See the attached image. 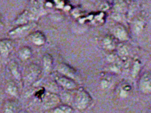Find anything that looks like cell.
I'll use <instances>...</instances> for the list:
<instances>
[{
  "label": "cell",
  "instance_id": "1",
  "mask_svg": "<svg viewBox=\"0 0 151 113\" xmlns=\"http://www.w3.org/2000/svg\"><path fill=\"white\" fill-rule=\"evenodd\" d=\"M75 107L79 110L86 109L91 104L92 98L90 94L84 89H80L74 99Z\"/></svg>",
  "mask_w": 151,
  "mask_h": 113
},
{
  "label": "cell",
  "instance_id": "2",
  "mask_svg": "<svg viewBox=\"0 0 151 113\" xmlns=\"http://www.w3.org/2000/svg\"><path fill=\"white\" fill-rule=\"evenodd\" d=\"M57 71L63 76L68 77L74 81L78 79V75L76 70L65 63H60L57 67Z\"/></svg>",
  "mask_w": 151,
  "mask_h": 113
},
{
  "label": "cell",
  "instance_id": "3",
  "mask_svg": "<svg viewBox=\"0 0 151 113\" xmlns=\"http://www.w3.org/2000/svg\"><path fill=\"white\" fill-rule=\"evenodd\" d=\"M42 99L44 107L46 109H50L58 105L61 101V98L58 95L51 92L45 94Z\"/></svg>",
  "mask_w": 151,
  "mask_h": 113
},
{
  "label": "cell",
  "instance_id": "4",
  "mask_svg": "<svg viewBox=\"0 0 151 113\" xmlns=\"http://www.w3.org/2000/svg\"><path fill=\"white\" fill-rule=\"evenodd\" d=\"M139 88L143 94H147L151 91V78L149 72L144 73L139 81Z\"/></svg>",
  "mask_w": 151,
  "mask_h": 113
},
{
  "label": "cell",
  "instance_id": "5",
  "mask_svg": "<svg viewBox=\"0 0 151 113\" xmlns=\"http://www.w3.org/2000/svg\"><path fill=\"white\" fill-rule=\"evenodd\" d=\"M57 83L63 88L68 90L74 89L77 88V85L75 81L63 75L57 77L55 78Z\"/></svg>",
  "mask_w": 151,
  "mask_h": 113
},
{
  "label": "cell",
  "instance_id": "6",
  "mask_svg": "<svg viewBox=\"0 0 151 113\" xmlns=\"http://www.w3.org/2000/svg\"><path fill=\"white\" fill-rule=\"evenodd\" d=\"M113 34L115 38L120 41L128 39V32L126 29L122 25H118L114 28Z\"/></svg>",
  "mask_w": 151,
  "mask_h": 113
},
{
  "label": "cell",
  "instance_id": "7",
  "mask_svg": "<svg viewBox=\"0 0 151 113\" xmlns=\"http://www.w3.org/2000/svg\"><path fill=\"white\" fill-rule=\"evenodd\" d=\"M31 41L37 45H42L45 44L46 38L44 34L40 31H36L31 35Z\"/></svg>",
  "mask_w": 151,
  "mask_h": 113
},
{
  "label": "cell",
  "instance_id": "8",
  "mask_svg": "<svg viewBox=\"0 0 151 113\" xmlns=\"http://www.w3.org/2000/svg\"><path fill=\"white\" fill-rule=\"evenodd\" d=\"M73 108L66 104L58 105L49 111V113H73Z\"/></svg>",
  "mask_w": 151,
  "mask_h": 113
},
{
  "label": "cell",
  "instance_id": "9",
  "mask_svg": "<svg viewBox=\"0 0 151 113\" xmlns=\"http://www.w3.org/2000/svg\"><path fill=\"white\" fill-rule=\"evenodd\" d=\"M40 73L41 69H40V68L36 65H32L29 68V71H28L27 75L28 79H29L28 81L30 82L35 81Z\"/></svg>",
  "mask_w": 151,
  "mask_h": 113
},
{
  "label": "cell",
  "instance_id": "10",
  "mask_svg": "<svg viewBox=\"0 0 151 113\" xmlns=\"http://www.w3.org/2000/svg\"><path fill=\"white\" fill-rule=\"evenodd\" d=\"M52 65V57L51 55L47 54L42 58V66L44 71L47 73L49 72Z\"/></svg>",
  "mask_w": 151,
  "mask_h": 113
},
{
  "label": "cell",
  "instance_id": "11",
  "mask_svg": "<svg viewBox=\"0 0 151 113\" xmlns=\"http://www.w3.org/2000/svg\"><path fill=\"white\" fill-rule=\"evenodd\" d=\"M103 44L104 48L108 50H112L114 49L116 46V43L114 38L112 36L109 35L104 37L103 39Z\"/></svg>",
  "mask_w": 151,
  "mask_h": 113
},
{
  "label": "cell",
  "instance_id": "12",
  "mask_svg": "<svg viewBox=\"0 0 151 113\" xmlns=\"http://www.w3.org/2000/svg\"><path fill=\"white\" fill-rule=\"evenodd\" d=\"M126 4L124 2L119 1L117 2L116 4H115L114 8L117 13H122L126 9Z\"/></svg>",
  "mask_w": 151,
  "mask_h": 113
},
{
  "label": "cell",
  "instance_id": "13",
  "mask_svg": "<svg viewBox=\"0 0 151 113\" xmlns=\"http://www.w3.org/2000/svg\"><path fill=\"white\" fill-rule=\"evenodd\" d=\"M119 55L121 57H126L128 55V50L126 46L124 45H120L117 48Z\"/></svg>",
  "mask_w": 151,
  "mask_h": 113
},
{
  "label": "cell",
  "instance_id": "14",
  "mask_svg": "<svg viewBox=\"0 0 151 113\" xmlns=\"http://www.w3.org/2000/svg\"><path fill=\"white\" fill-rule=\"evenodd\" d=\"M140 64L139 61H135L134 63L133 64V68H132V76L133 77H136L139 71H140Z\"/></svg>",
  "mask_w": 151,
  "mask_h": 113
},
{
  "label": "cell",
  "instance_id": "15",
  "mask_svg": "<svg viewBox=\"0 0 151 113\" xmlns=\"http://www.w3.org/2000/svg\"><path fill=\"white\" fill-rule=\"evenodd\" d=\"M143 25L144 22L142 20H137L135 22L134 25V30L136 34L140 33L142 31V29L143 28Z\"/></svg>",
  "mask_w": 151,
  "mask_h": 113
},
{
  "label": "cell",
  "instance_id": "16",
  "mask_svg": "<svg viewBox=\"0 0 151 113\" xmlns=\"http://www.w3.org/2000/svg\"><path fill=\"white\" fill-rule=\"evenodd\" d=\"M31 51L29 48H25L21 52V56L23 59H27L30 57Z\"/></svg>",
  "mask_w": 151,
  "mask_h": 113
},
{
  "label": "cell",
  "instance_id": "17",
  "mask_svg": "<svg viewBox=\"0 0 151 113\" xmlns=\"http://www.w3.org/2000/svg\"><path fill=\"white\" fill-rule=\"evenodd\" d=\"M101 87L103 88H107L109 87V82L104 79V80H103L101 83Z\"/></svg>",
  "mask_w": 151,
  "mask_h": 113
},
{
  "label": "cell",
  "instance_id": "18",
  "mask_svg": "<svg viewBox=\"0 0 151 113\" xmlns=\"http://www.w3.org/2000/svg\"><path fill=\"white\" fill-rule=\"evenodd\" d=\"M19 113H27L26 111H21Z\"/></svg>",
  "mask_w": 151,
  "mask_h": 113
}]
</instances>
